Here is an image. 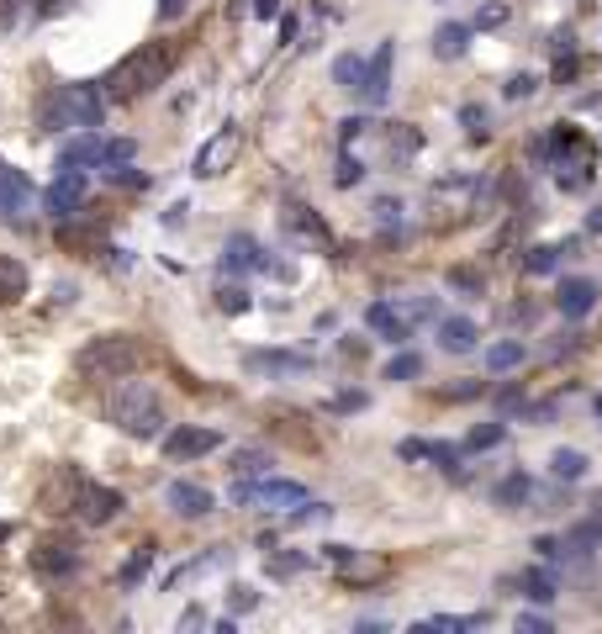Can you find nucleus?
Returning a JSON list of instances; mask_svg holds the SVG:
<instances>
[{
	"mask_svg": "<svg viewBox=\"0 0 602 634\" xmlns=\"http://www.w3.org/2000/svg\"><path fill=\"white\" fill-rule=\"evenodd\" d=\"M175 59H180V48L169 43V37L138 43L117 69L106 74V96L111 101H138V96H148V90H159L169 74H175Z\"/></svg>",
	"mask_w": 602,
	"mask_h": 634,
	"instance_id": "obj_1",
	"label": "nucleus"
},
{
	"mask_svg": "<svg viewBox=\"0 0 602 634\" xmlns=\"http://www.w3.org/2000/svg\"><path fill=\"white\" fill-rule=\"evenodd\" d=\"M106 418L117 423L122 434H133V439H154L164 428V402H159V391L148 381L122 376L117 386H111V397H106Z\"/></svg>",
	"mask_w": 602,
	"mask_h": 634,
	"instance_id": "obj_2",
	"label": "nucleus"
},
{
	"mask_svg": "<svg viewBox=\"0 0 602 634\" xmlns=\"http://www.w3.org/2000/svg\"><path fill=\"white\" fill-rule=\"evenodd\" d=\"M138 365H143V349L127 333H101V339H90L80 349V376H90V381H122Z\"/></svg>",
	"mask_w": 602,
	"mask_h": 634,
	"instance_id": "obj_3",
	"label": "nucleus"
},
{
	"mask_svg": "<svg viewBox=\"0 0 602 634\" xmlns=\"http://www.w3.org/2000/svg\"><path fill=\"white\" fill-rule=\"evenodd\" d=\"M106 96L96 85H59L43 101V127H101Z\"/></svg>",
	"mask_w": 602,
	"mask_h": 634,
	"instance_id": "obj_4",
	"label": "nucleus"
},
{
	"mask_svg": "<svg viewBox=\"0 0 602 634\" xmlns=\"http://www.w3.org/2000/svg\"><path fill=\"white\" fill-rule=\"evenodd\" d=\"M233 502L238 508H265V513H291L307 502V487L301 481H280V476H265V481H238L233 487Z\"/></svg>",
	"mask_w": 602,
	"mask_h": 634,
	"instance_id": "obj_5",
	"label": "nucleus"
},
{
	"mask_svg": "<svg viewBox=\"0 0 602 634\" xmlns=\"http://www.w3.org/2000/svg\"><path fill=\"white\" fill-rule=\"evenodd\" d=\"M323 555L338 566V582H344V587H375V582H386V576H391L386 561H370V555H360L354 545H323Z\"/></svg>",
	"mask_w": 602,
	"mask_h": 634,
	"instance_id": "obj_6",
	"label": "nucleus"
},
{
	"mask_svg": "<svg viewBox=\"0 0 602 634\" xmlns=\"http://www.w3.org/2000/svg\"><path fill=\"white\" fill-rule=\"evenodd\" d=\"M85 191H90V180H85V170H64L53 175V185L43 191V207H48V217L53 222H69L74 212H80V201H85Z\"/></svg>",
	"mask_w": 602,
	"mask_h": 634,
	"instance_id": "obj_7",
	"label": "nucleus"
},
{
	"mask_svg": "<svg viewBox=\"0 0 602 634\" xmlns=\"http://www.w3.org/2000/svg\"><path fill=\"white\" fill-rule=\"evenodd\" d=\"M37 207V191H32V180L22 170H11L6 159H0V217L6 222H27Z\"/></svg>",
	"mask_w": 602,
	"mask_h": 634,
	"instance_id": "obj_8",
	"label": "nucleus"
},
{
	"mask_svg": "<svg viewBox=\"0 0 602 634\" xmlns=\"http://www.w3.org/2000/svg\"><path fill=\"white\" fill-rule=\"evenodd\" d=\"M233 154H238V127L228 122V127H217V133L201 143V154H196V164H191V175H196V180H217V175L233 164Z\"/></svg>",
	"mask_w": 602,
	"mask_h": 634,
	"instance_id": "obj_9",
	"label": "nucleus"
},
{
	"mask_svg": "<svg viewBox=\"0 0 602 634\" xmlns=\"http://www.w3.org/2000/svg\"><path fill=\"white\" fill-rule=\"evenodd\" d=\"M243 370H249V376H301V370H312V354H301V349H249L243 354Z\"/></svg>",
	"mask_w": 602,
	"mask_h": 634,
	"instance_id": "obj_10",
	"label": "nucleus"
},
{
	"mask_svg": "<svg viewBox=\"0 0 602 634\" xmlns=\"http://www.w3.org/2000/svg\"><path fill=\"white\" fill-rule=\"evenodd\" d=\"M217 444H222L217 428L180 423V428H169V434H164V455H169V460H201V455H212Z\"/></svg>",
	"mask_w": 602,
	"mask_h": 634,
	"instance_id": "obj_11",
	"label": "nucleus"
},
{
	"mask_svg": "<svg viewBox=\"0 0 602 634\" xmlns=\"http://www.w3.org/2000/svg\"><path fill=\"white\" fill-rule=\"evenodd\" d=\"M127 508V502H122V492L117 487H101V481H80V502H74V513H80L85 518V524H111V518H117Z\"/></svg>",
	"mask_w": 602,
	"mask_h": 634,
	"instance_id": "obj_12",
	"label": "nucleus"
},
{
	"mask_svg": "<svg viewBox=\"0 0 602 634\" xmlns=\"http://www.w3.org/2000/svg\"><path fill=\"white\" fill-rule=\"evenodd\" d=\"M32 571L48 576V582H59V576H74L80 571V550L69 545V539H43V545L32 550Z\"/></svg>",
	"mask_w": 602,
	"mask_h": 634,
	"instance_id": "obj_13",
	"label": "nucleus"
},
{
	"mask_svg": "<svg viewBox=\"0 0 602 634\" xmlns=\"http://www.w3.org/2000/svg\"><path fill=\"white\" fill-rule=\"evenodd\" d=\"M164 502H169L180 518H206V513L217 508V497L206 492L201 481H169V487H164Z\"/></svg>",
	"mask_w": 602,
	"mask_h": 634,
	"instance_id": "obj_14",
	"label": "nucleus"
},
{
	"mask_svg": "<svg viewBox=\"0 0 602 634\" xmlns=\"http://www.w3.org/2000/svg\"><path fill=\"white\" fill-rule=\"evenodd\" d=\"M59 164H69V170H106V138H96L85 127L80 138H69L59 148Z\"/></svg>",
	"mask_w": 602,
	"mask_h": 634,
	"instance_id": "obj_15",
	"label": "nucleus"
},
{
	"mask_svg": "<svg viewBox=\"0 0 602 634\" xmlns=\"http://www.w3.org/2000/svg\"><path fill=\"white\" fill-rule=\"evenodd\" d=\"M597 281H587V275H571V281H560V291H555V307H560V317H587L592 307H597Z\"/></svg>",
	"mask_w": 602,
	"mask_h": 634,
	"instance_id": "obj_16",
	"label": "nucleus"
},
{
	"mask_svg": "<svg viewBox=\"0 0 602 634\" xmlns=\"http://www.w3.org/2000/svg\"><path fill=\"white\" fill-rule=\"evenodd\" d=\"M365 328H370V333H381L386 344H402L407 333H412V317H402L391 302H370V307H365Z\"/></svg>",
	"mask_w": 602,
	"mask_h": 634,
	"instance_id": "obj_17",
	"label": "nucleus"
},
{
	"mask_svg": "<svg viewBox=\"0 0 602 634\" xmlns=\"http://www.w3.org/2000/svg\"><path fill=\"white\" fill-rule=\"evenodd\" d=\"M360 96H365L370 106H381V101L391 96V43H381V48L365 59V90H360Z\"/></svg>",
	"mask_w": 602,
	"mask_h": 634,
	"instance_id": "obj_18",
	"label": "nucleus"
},
{
	"mask_svg": "<svg viewBox=\"0 0 602 634\" xmlns=\"http://www.w3.org/2000/svg\"><path fill=\"white\" fill-rule=\"evenodd\" d=\"M265 249L254 244L249 233H233L228 244H222V270H265Z\"/></svg>",
	"mask_w": 602,
	"mask_h": 634,
	"instance_id": "obj_19",
	"label": "nucleus"
},
{
	"mask_svg": "<svg viewBox=\"0 0 602 634\" xmlns=\"http://www.w3.org/2000/svg\"><path fill=\"white\" fill-rule=\"evenodd\" d=\"M286 228H291V233H301V238H312V244H323V249H333L328 222L317 217L312 207H301V201H291V207H286Z\"/></svg>",
	"mask_w": 602,
	"mask_h": 634,
	"instance_id": "obj_20",
	"label": "nucleus"
},
{
	"mask_svg": "<svg viewBox=\"0 0 602 634\" xmlns=\"http://www.w3.org/2000/svg\"><path fill=\"white\" fill-rule=\"evenodd\" d=\"M27 286H32V275H27L22 259L0 254V307H16V302L27 296Z\"/></svg>",
	"mask_w": 602,
	"mask_h": 634,
	"instance_id": "obj_21",
	"label": "nucleus"
},
{
	"mask_svg": "<svg viewBox=\"0 0 602 634\" xmlns=\"http://www.w3.org/2000/svg\"><path fill=\"white\" fill-rule=\"evenodd\" d=\"M465 629H486V613H434V619L412 624V634H465Z\"/></svg>",
	"mask_w": 602,
	"mask_h": 634,
	"instance_id": "obj_22",
	"label": "nucleus"
},
{
	"mask_svg": "<svg viewBox=\"0 0 602 634\" xmlns=\"http://www.w3.org/2000/svg\"><path fill=\"white\" fill-rule=\"evenodd\" d=\"M476 323L470 317H439V344H444V354H470L476 349Z\"/></svg>",
	"mask_w": 602,
	"mask_h": 634,
	"instance_id": "obj_23",
	"label": "nucleus"
},
{
	"mask_svg": "<svg viewBox=\"0 0 602 634\" xmlns=\"http://www.w3.org/2000/svg\"><path fill=\"white\" fill-rule=\"evenodd\" d=\"M518 592H523V598H529V603H555L560 598V582H555V576L550 571H544V566H529V571H518V582H513Z\"/></svg>",
	"mask_w": 602,
	"mask_h": 634,
	"instance_id": "obj_24",
	"label": "nucleus"
},
{
	"mask_svg": "<svg viewBox=\"0 0 602 634\" xmlns=\"http://www.w3.org/2000/svg\"><path fill=\"white\" fill-rule=\"evenodd\" d=\"M470 22H444L439 32H434V53L439 59H465V48H470Z\"/></svg>",
	"mask_w": 602,
	"mask_h": 634,
	"instance_id": "obj_25",
	"label": "nucleus"
},
{
	"mask_svg": "<svg viewBox=\"0 0 602 634\" xmlns=\"http://www.w3.org/2000/svg\"><path fill=\"white\" fill-rule=\"evenodd\" d=\"M576 244H534V249H523V275H550L555 265H560V254H571Z\"/></svg>",
	"mask_w": 602,
	"mask_h": 634,
	"instance_id": "obj_26",
	"label": "nucleus"
},
{
	"mask_svg": "<svg viewBox=\"0 0 602 634\" xmlns=\"http://www.w3.org/2000/svg\"><path fill=\"white\" fill-rule=\"evenodd\" d=\"M529 497H534V481L523 476V471L502 476L497 487H492V502H497V508H518V502H529Z\"/></svg>",
	"mask_w": 602,
	"mask_h": 634,
	"instance_id": "obj_27",
	"label": "nucleus"
},
{
	"mask_svg": "<svg viewBox=\"0 0 602 634\" xmlns=\"http://www.w3.org/2000/svg\"><path fill=\"white\" fill-rule=\"evenodd\" d=\"M333 80L360 96V90H365V59H360V53H338V59H333Z\"/></svg>",
	"mask_w": 602,
	"mask_h": 634,
	"instance_id": "obj_28",
	"label": "nucleus"
},
{
	"mask_svg": "<svg viewBox=\"0 0 602 634\" xmlns=\"http://www.w3.org/2000/svg\"><path fill=\"white\" fill-rule=\"evenodd\" d=\"M550 476L555 481H581V476H587V455H581V450H555L550 455Z\"/></svg>",
	"mask_w": 602,
	"mask_h": 634,
	"instance_id": "obj_29",
	"label": "nucleus"
},
{
	"mask_svg": "<svg viewBox=\"0 0 602 634\" xmlns=\"http://www.w3.org/2000/svg\"><path fill=\"white\" fill-rule=\"evenodd\" d=\"M386 381H418L423 376V354H412V349H402V354H391L386 360V370H381Z\"/></svg>",
	"mask_w": 602,
	"mask_h": 634,
	"instance_id": "obj_30",
	"label": "nucleus"
},
{
	"mask_svg": "<svg viewBox=\"0 0 602 634\" xmlns=\"http://www.w3.org/2000/svg\"><path fill=\"white\" fill-rule=\"evenodd\" d=\"M502 439H507V428H502V423H476V428L465 434V450H470V455H481V450H497Z\"/></svg>",
	"mask_w": 602,
	"mask_h": 634,
	"instance_id": "obj_31",
	"label": "nucleus"
},
{
	"mask_svg": "<svg viewBox=\"0 0 602 634\" xmlns=\"http://www.w3.org/2000/svg\"><path fill=\"white\" fill-rule=\"evenodd\" d=\"M513 365H523V339H502L486 349V370H513Z\"/></svg>",
	"mask_w": 602,
	"mask_h": 634,
	"instance_id": "obj_32",
	"label": "nucleus"
},
{
	"mask_svg": "<svg viewBox=\"0 0 602 634\" xmlns=\"http://www.w3.org/2000/svg\"><path fill=\"white\" fill-rule=\"evenodd\" d=\"M444 281H449V291H465V296H481V291H486V275H481L476 265H455Z\"/></svg>",
	"mask_w": 602,
	"mask_h": 634,
	"instance_id": "obj_33",
	"label": "nucleus"
},
{
	"mask_svg": "<svg viewBox=\"0 0 602 634\" xmlns=\"http://www.w3.org/2000/svg\"><path fill=\"white\" fill-rule=\"evenodd\" d=\"M148 566H154V545H138V550H133V561L117 571V582H122V587H138L143 576H148Z\"/></svg>",
	"mask_w": 602,
	"mask_h": 634,
	"instance_id": "obj_34",
	"label": "nucleus"
},
{
	"mask_svg": "<svg viewBox=\"0 0 602 634\" xmlns=\"http://www.w3.org/2000/svg\"><path fill=\"white\" fill-rule=\"evenodd\" d=\"M307 566H312L307 555H275V550L265 555V571H270V576H280V582H286V576H301Z\"/></svg>",
	"mask_w": 602,
	"mask_h": 634,
	"instance_id": "obj_35",
	"label": "nucleus"
},
{
	"mask_svg": "<svg viewBox=\"0 0 602 634\" xmlns=\"http://www.w3.org/2000/svg\"><path fill=\"white\" fill-rule=\"evenodd\" d=\"M233 471H238V476H265V471H270V455H265V450H238V455H233Z\"/></svg>",
	"mask_w": 602,
	"mask_h": 634,
	"instance_id": "obj_36",
	"label": "nucleus"
},
{
	"mask_svg": "<svg viewBox=\"0 0 602 634\" xmlns=\"http://www.w3.org/2000/svg\"><path fill=\"white\" fill-rule=\"evenodd\" d=\"M460 122H465L470 143H486V138H492V127H486V111H481V106H460Z\"/></svg>",
	"mask_w": 602,
	"mask_h": 634,
	"instance_id": "obj_37",
	"label": "nucleus"
},
{
	"mask_svg": "<svg viewBox=\"0 0 602 634\" xmlns=\"http://www.w3.org/2000/svg\"><path fill=\"white\" fill-rule=\"evenodd\" d=\"M360 180H365V164L344 148V154H338V175H333V185H344V191H349V185H360Z\"/></svg>",
	"mask_w": 602,
	"mask_h": 634,
	"instance_id": "obj_38",
	"label": "nucleus"
},
{
	"mask_svg": "<svg viewBox=\"0 0 602 634\" xmlns=\"http://www.w3.org/2000/svg\"><path fill=\"white\" fill-rule=\"evenodd\" d=\"M428 460H434L444 476H460V450L455 444H428Z\"/></svg>",
	"mask_w": 602,
	"mask_h": 634,
	"instance_id": "obj_39",
	"label": "nucleus"
},
{
	"mask_svg": "<svg viewBox=\"0 0 602 634\" xmlns=\"http://www.w3.org/2000/svg\"><path fill=\"white\" fill-rule=\"evenodd\" d=\"M217 307H222V312H233V317H238V312H249V291H243V286H222V291H217Z\"/></svg>",
	"mask_w": 602,
	"mask_h": 634,
	"instance_id": "obj_40",
	"label": "nucleus"
},
{
	"mask_svg": "<svg viewBox=\"0 0 602 634\" xmlns=\"http://www.w3.org/2000/svg\"><path fill=\"white\" fill-rule=\"evenodd\" d=\"M502 90H507V101H529L534 90H539V74H513V80H507Z\"/></svg>",
	"mask_w": 602,
	"mask_h": 634,
	"instance_id": "obj_41",
	"label": "nucleus"
},
{
	"mask_svg": "<svg viewBox=\"0 0 602 634\" xmlns=\"http://www.w3.org/2000/svg\"><path fill=\"white\" fill-rule=\"evenodd\" d=\"M323 518H333L328 502H301V508L291 513V524H323Z\"/></svg>",
	"mask_w": 602,
	"mask_h": 634,
	"instance_id": "obj_42",
	"label": "nucleus"
},
{
	"mask_svg": "<svg viewBox=\"0 0 602 634\" xmlns=\"http://www.w3.org/2000/svg\"><path fill=\"white\" fill-rule=\"evenodd\" d=\"M375 222H381L386 233H391V222L402 228V201H375Z\"/></svg>",
	"mask_w": 602,
	"mask_h": 634,
	"instance_id": "obj_43",
	"label": "nucleus"
},
{
	"mask_svg": "<svg viewBox=\"0 0 602 634\" xmlns=\"http://www.w3.org/2000/svg\"><path fill=\"white\" fill-rule=\"evenodd\" d=\"M365 127H370L365 117H344V122H338V143H344V148H349L354 138H360V133H365Z\"/></svg>",
	"mask_w": 602,
	"mask_h": 634,
	"instance_id": "obj_44",
	"label": "nucleus"
},
{
	"mask_svg": "<svg viewBox=\"0 0 602 634\" xmlns=\"http://www.w3.org/2000/svg\"><path fill=\"white\" fill-rule=\"evenodd\" d=\"M518 634H550V619L544 613H518Z\"/></svg>",
	"mask_w": 602,
	"mask_h": 634,
	"instance_id": "obj_45",
	"label": "nucleus"
},
{
	"mask_svg": "<svg viewBox=\"0 0 602 634\" xmlns=\"http://www.w3.org/2000/svg\"><path fill=\"white\" fill-rule=\"evenodd\" d=\"M397 460H428V439H402L397 444Z\"/></svg>",
	"mask_w": 602,
	"mask_h": 634,
	"instance_id": "obj_46",
	"label": "nucleus"
},
{
	"mask_svg": "<svg viewBox=\"0 0 602 634\" xmlns=\"http://www.w3.org/2000/svg\"><path fill=\"white\" fill-rule=\"evenodd\" d=\"M576 69H581V64L571 59V48H566V53H560V59H555V85H566V80H576Z\"/></svg>",
	"mask_w": 602,
	"mask_h": 634,
	"instance_id": "obj_47",
	"label": "nucleus"
},
{
	"mask_svg": "<svg viewBox=\"0 0 602 634\" xmlns=\"http://www.w3.org/2000/svg\"><path fill=\"white\" fill-rule=\"evenodd\" d=\"M502 22H507V6H481V16L470 27H502Z\"/></svg>",
	"mask_w": 602,
	"mask_h": 634,
	"instance_id": "obj_48",
	"label": "nucleus"
},
{
	"mask_svg": "<svg viewBox=\"0 0 602 634\" xmlns=\"http://www.w3.org/2000/svg\"><path fill=\"white\" fill-rule=\"evenodd\" d=\"M259 603V592L254 587H233V613H249Z\"/></svg>",
	"mask_w": 602,
	"mask_h": 634,
	"instance_id": "obj_49",
	"label": "nucleus"
},
{
	"mask_svg": "<svg viewBox=\"0 0 602 634\" xmlns=\"http://www.w3.org/2000/svg\"><path fill=\"white\" fill-rule=\"evenodd\" d=\"M534 550L544 555V561H555V555H560V539H550V534H539V539H534Z\"/></svg>",
	"mask_w": 602,
	"mask_h": 634,
	"instance_id": "obj_50",
	"label": "nucleus"
},
{
	"mask_svg": "<svg viewBox=\"0 0 602 634\" xmlns=\"http://www.w3.org/2000/svg\"><path fill=\"white\" fill-rule=\"evenodd\" d=\"M254 16H259V22H270V16H280V0H254Z\"/></svg>",
	"mask_w": 602,
	"mask_h": 634,
	"instance_id": "obj_51",
	"label": "nucleus"
},
{
	"mask_svg": "<svg viewBox=\"0 0 602 634\" xmlns=\"http://www.w3.org/2000/svg\"><path fill=\"white\" fill-rule=\"evenodd\" d=\"M354 407H365L360 391H354V397H338V402H333V413H354Z\"/></svg>",
	"mask_w": 602,
	"mask_h": 634,
	"instance_id": "obj_52",
	"label": "nucleus"
},
{
	"mask_svg": "<svg viewBox=\"0 0 602 634\" xmlns=\"http://www.w3.org/2000/svg\"><path fill=\"white\" fill-rule=\"evenodd\" d=\"M497 402H502V407H523V391H518V386H507V391H502Z\"/></svg>",
	"mask_w": 602,
	"mask_h": 634,
	"instance_id": "obj_53",
	"label": "nucleus"
},
{
	"mask_svg": "<svg viewBox=\"0 0 602 634\" xmlns=\"http://www.w3.org/2000/svg\"><path fill=\"white\" fill-rule=\"evenodd\" d=\"M185 11V0H159V16H180Z\"/></svg>",
	"mask_w": 602,
	"mask_h": 634,
	"instance_id": "obj_54",
	"label": "nucleus"
},
{
	"mask_svg": "<svg viewBox=\"0 0 602 634\" xmlns=\"http://www.w3.org/2000/svg\"><path fill=\"white\" fill-rule=\"evenodd\" d=\"M32 6H37V11H64L69 0H32Z\"/></svg>",
	"mask_w": 602,
	"mask_h": 634,
	"instance_id": "obj_55",
	"label": "nucleus"
},
{
	"mask_svg": "<svg viewBox=\"0 0 602 634\" xmlns=\"http://www.w3.org/2000/svg\"><path fill=\"white\" fill-rule=\"evenodd\" d=\"M587 228H592V233H602V212H592V217H587Z\"/></svg>",
	"mask_w": 602,
	"mask_h": 634,
	"instance_id": "obj_56",
	"label": "nucleus"
},
{
	"mask_svg": "<svg viewBox=\"0 0 602 634\" xmlns=\"http://www.w3.org/2000/svg\"><path fill=\"white\" fill-rule=\"evenodd\" d=\"M587 518H597V524H602V497L592 502V513H587Z\"/></svg>",
	"mask_w": 602,
	"mask_h": 634,
	"instance_id": "obj_57",
	"label": "nucleus"
},
{
	"mask_svg": "<svg viewBox=\"0 0 602 634\" xmlns=\"http://www.w3.org/2000/svg\"><path fill=\"white\" fill-rule=\"evenodd\" d=\"M597 418H602V397H597Z\"/></svg>",
	"mask_w": 602,
	"mask_h": 634,
	"instance_id": "obj_58",
	"label": "nucleus"
}]
</instances>
